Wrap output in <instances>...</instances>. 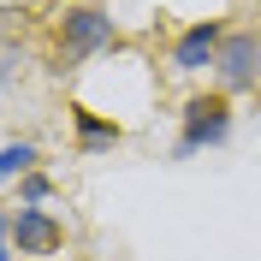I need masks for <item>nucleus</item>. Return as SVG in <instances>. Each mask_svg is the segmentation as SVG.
<instances>
[{
    "label": "nucleus",
    "mask_w": 261,
    "mask_h": 261,
    "mask_svg": "<svg viewBox=\"0 0 261 261\" xmlns=\"http://www.w3.org/2000/svg\"><path fill=\"white\" fill-rule=\"evenodd\" d=\"M30 166H36V143H6L0 148V184L6 178H30Z\"/></svg>",
    "instance_id": "nucleus-7"
},
{
    "label": "nucleus",
    "mask_w": 261,
    "mask_h": 261,
    "mask_svg": "<svg viewBox=\"0 0 261 261\" xmlns=\"http://www.w3.org/2000/svg\"><path fill=\"white\" fill-rule=\"evenodd\" d=\"M113 42H119V30H113V18L101 12V6H65L60 36H54V60H60V71H71V65L107 54Z\"/></svg>",
    "instance_id": "nucleus-1"
},
{
    "label": "nucleus",
    "mask_w": 261,
    "mask_h": 261,
    "mask_svg": "<svg viewBox=\"0 0 261 261\" xmlns=\"http://www.w3.org/2000/svg\"><path fill=\"white\" fill-rule=\"evenodd\" d=\"M48 196H54V178H48V172H30V178H18V202H24V208H42Z\"/></svg>",
    "instance_id": "nucleus-8"
},
{
    "label": "nucleus",
    "mask_w": 261,
    "mask_h": 261,
    "mask_svg": "<svg viewBox=\"0 0 261 261\" xmlns=\"http://www.w3.org/2000/svg\"><path fill=\"white\" fill-rule=\"evenodd\" d=\"M12 71H18V54H0V89L12 83Z\"/></svg>",
    "instance_id": "nucleus-10"
},
{
    "label": "nucleus",
    "mask_w": 261,
    "mask_h": 261,
    "mask_svg": "<svg viewBox=\"0 0 261 261\" xmlns=\"http://www.w3.org/2000/svg\"><path fill=\"white\" fill-rule=\"evenodd\" d=\"M220 42H226V30H220L214 18L190 24V30L172 42V71H208V65L220 60Z\"/></svg>",
    "instance_id": "nucleus-5"
},
{
    "label": "nucleus",
    "mask_w": 261,
    "mask_h": 261,
    "mask_svg": "<svg viewBox=\"0 0 261 261\" xmlns=\"http://www.w3.org/2000/svg\"><path fill=\"white\" fill-rule=\"evenodd\" d=\"M214 77H220V89H231V95L261 83V42H255V30H231L226 42H220Z\"/></svg>",
    "instance_id": "nucleus-3"
},
{
    "label": "nucleus",
    "mask_w": 261,
    "mask_h": 261,
    "mask_svg": "<svg viewBox=\"0 0 261 261\" xmlns=\"http://www.w3.org/2000/svg\"><path fill=\"white\" fill-rule=\"evenodd\" d=\"M18 249H12V214H0V261H12Z\"/></svg>",
    "instance_id": "nucleus-9"
},
{
    "label": "nucleus",
    "mask_w": 261,
    "mask_h": 261,
    "mask_svg": "<svg viewBox=\"0 0 261 261\" xmlns=\"http://www.w3.org/2000/svg\"><path fill=\"white\" fill-rule=\"evenodd\" d=\"M60 244H65V226L54 214H42V208L12 214V249L18 255H60Z\"/></svg>",
    "instance_id": "nucleus-4"
},
{
    "label": "nucleus",
    "mask_w": 261,
    "mask_h": 261,
    "mask_svg": "<svg viewBox=\"0 0 261 261\" xmlns=\"http://www.w3.org/2000/svg\"><path fill=\"white\" fill-rule=\"evenodd\" d=\"M125 130H119V119H101V113H89V107H77V143L95 154V148H113Z\"/></svg>",
    "instance_id": "nucleus-6"
},
{
    "label": "nucleus",
    "mask_w": 261,
    "mask_h": 261,
    "mask_svg": "<svg viewBox=\"0 0 261 261\" xmlns=\"http://www.w3.org/2000/svg\"><path fill=\"white\" fill-rule=\"evenodd\" d=\"M231 137V101L226 95H190L184 101V137L172 148V161H190L202 148H220Z\"/></svg>",
    "instance_id": "nucleus-2"
}]
</instances>
